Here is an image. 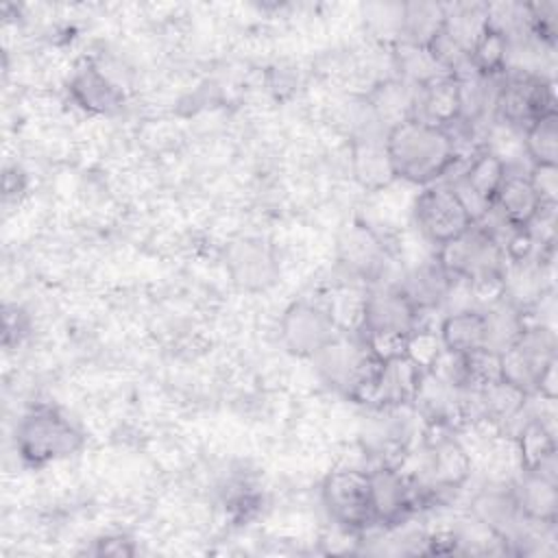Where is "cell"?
<instances>
[{"label": "cell", "mask_w": 558, "mask_h": 558, "mask_svg": "<svg viewBox=\"0 0 558 558\" xmlns=\"http://www.w3.org/2000/svg\"><path fill=\"white\" fill-rule=\"evenodd\" d=\"M421 316L399 283H377L362 296L355 331L375 357L386 360L405 353L412 333L421 329Z\"/></svg>", "instance_id": "cell-2"}, {"label": "cell", "mask_w": 558, "mask_h": 558, "mask_svg": "<svg viewBox=\"0 0 558 558\" xmlns=\"http://www.w3.org/2000/svg\"><path fill=\"white\" fill-rule=\"evenodd\" d=\"M13 442L28 466H46L81 451L83 432L54 405H35L15 425Z\"/></svg>", "instance_id": "cell-4"}, {"label": "cell", "mask_w": 558, "mask_h": 558, "mask_svg": "<svg viewBox=\"0 0 558 558\" xmlns=\"http://www.w3.org/2000/svg\"><path fill=\"white\" fill-rule=\"evenodd\" d=\"M371 471L373 508L379 527H397L405 523L427 499L414 473L403 471L397 462H379Z\"/></svg>", "instance_id": "cell-11"}, {"label": "cell", "mask_w": 558, "mask_h": 558, "mask_svg": "<svg viewBox=\"0 0 558 558\" xmlns=\"http://www.w3.org/2000/svg\"><path fill=\"white\" fill-rule=\"evenodd\" d=\"M556 170L558 166H532L527 172L538 190V194L543 196V201L547 205H556V190H558V181H556Z\"/></svg>", "instance_id": "cell-26"}, {"label": "cell", "mask_w": 558, "mask_h": 558, "mask_svg": "<svg viewBox=\"0 0 558 558\" xmlns=\"http://www.w3.org/2000/svg\"><path fill=\"white\" fill-rule=\"evenodd\" d=\"M340 259L349 268V272L362 277L364 281L368 279L377 283V277L386 268L388 251L371 229L357 225L340 242Z\"/></svg>", "instance_id": "cell-21"}, {"label": "cell", "mask_w": 558, "mask_h": 558, "mask_svg": "<svg viewBox=\"0 0 558 558\" xmlns=\"http://www.w3.org/2000/svg\"><path fill=\"white\" fill-rule=\"evenodd\" d=\"M94 554H98V556H118V558L133 556L135 545H133V541H129L122 534H111V536H102V538L96 541Z\"/></svg>", "instance_id": "cell-27"}, {"label": "cell", "mask_w": 558, "mask_h": 558, "mask_svg": "<svg viewBox=\"0 0 558 558\" xmlns=\"http://www.w3.org/2000/svg\"><path fill=\"white\" fill-rule=\"evenodd\" d=\"M384 150L395 179L425 187L442 181L462 159L451 126L408 116L384 133Z\"/></svg>", "instance_id": "cell-1"}, {"label": "cell", "mask_w": 558, "mask_h": 558, "mask_svg": "<svg viewBox=\"0 0 558 558\" xmlns=\"http://www.w3.org/2000/svg\"><path fill=\"white\" fill-rule=\"evenodd\" d=\"M523 150L532 166H558V113H547L523 131Z\"/></svg>", "instance_id": "cell-25"}, {"label": "cell", "mask_w": 558, "mask_h": 558, "mask_svg": "<svg viewBox=\"0 0 558 558\" xmlns=\"http://www.w3.org/2000/svg\"><path fill=\"white\" fill-rule=\"evenodd\" d=\"M342 331L336 314L312 301L290 303L279 320L281 344L296 357L314 360Z\"/></svg>", "instance_id": "cell-10"}, {"label": "cell", "mask_w": 558, "mask_h": 558, "mask_svg": "<svg viewBox=\"0 0 558 558\" xmlns=\"http://www.w3.org/2000/svg\"><path fill=\"white\" fill-rule=\"evenodd\" d=\"M314 362L327 386L353 401L364 403L381 360L373 355L357 331H353V336L342 331L314 357Z\"/></svg>", "instance_id": "cell-6"}, {"label": "cell", "mask_w": 558, "mask_h": 558, "mask_svg": "<svg viewBox=\"0 0 558 558\" xmlns=\"http://www.w3.org/2000/svg\"><path fill=\"white\" fill-rule=\"evenodd\" d=\"M517 504L527 523L554 527L558 517V490L556 477L521 471L517 484H512Z\"/></svg>", "instance_id": "cell-20"}, {"label": "cell", "mask_w": 558, "mask_h": 558, "mask_svg": "<svg viewBox=\"0 0 558 558\" xmlns=\"http://www.w3.org/2000/svg\"><path fill=\"white\" fill-rule=\"evenodd\" d=\"M440 344L447 353L466 355L480 349H488L486 314L482 305H460L447 312L436 329Z\"/></svg>", "instance_id": "cell-18"}, {"label": "cell", "mask_w": 558, "mask_h": 558, "mask_svg": "<svg viewBox=\"0 0 558 558\" xmlns=\"http://www.w3.org/2000/svg\"><path fill=\"white\" fill-rule=\"evenodd\" d=\"M554 360H556L554 327L527 320L519 338L499 353L501 379L532 397L536 392L541 375Z\"/></svg>", "instance_id": "cell-9"}, {"label": "cell", "mask_w": 558, "mask_h": 558, "mask_svg": "<svg viewBox=\"0 0 558 558\" xmlns=\"http://www.w3.org/2000/svg\"><path fill=\"white\" fill-rule=\"evenodd\" d=\"M447 7L436 2H410L401 4L399 33L403 44L427 48L445 26Z\"/></svg>", "instance_id": "cell-24"}, {"label": "cell", "mask_w": 558, "mask_h": 558, "mask_svg": "<svg viewBox=\"0 0 558 558\" xmlns=\"http://www.w3.org/2000/svg\"><path fill=\"white\" fill-rule=\"evenodd\" d=\"M493 107L501 122L523 133L538 118L556 113L554 83L541 72L508 70L497 83Z\"/></svg>", "instance_id": "cell-7"}, {"label": "cell", "mask_w": 558, "mask_h": 558, "mask_svg": "<svg viewBox=\"0 0 558 558\" xmlns=\"http://www.w3.org/2000/svg\"><path fill=\"white\" fill-rule=\"evenodd\" d=\"M508 161L493 148H480L466 163L464 172L451 183L464 198L475 222L490 211L493 198L508 172Z\"/></svg>", "instance_id": "cell-14"}, {"label": "cell", "mask_w": 558, "mask_h": 558, "mask_svg": "<svg viewBox=\"0 0 558 558\" xmlns=\"http://www.w3.org/2000/svg\"><path fill=\"white\" fill-rule=\"evenodd\" d=\"M425 373L427 371L408 353L386 357L377 366L373 386L364 403L375 405L377 410L412 408L425 379Z\"/></svg>", "instance_id": "cell-12"}, {"label": "cell", "mask_w": 558, "mask_h": 558, "mask_svg": "<svg viewBox=\"0 0 558 558\" xmlns=\"http://www.w3.org/2000/svg\"><path fill=\"white\" fill-rule=\"evenodd\" d=\"M471 475V458L456 438H436L427 447L425 473L414 475L425 495L460 488Z\"/></svg>", "instance_id": "cell-15"}, {"label": "cell", "mask_w": 558, "mask_h": 558, "mask_svg": "<svg viewBox=\"0 0 558 558\" xmlns=\"http://www.w3.org/2000/svg\"><path fill=\"white\" fill-rule=\"evenodd\" d=\"M72 102L92 116H111L124 107V92L100 68L85 63L68 81Z\"/></svg>", "instance_id": "cell-16"}, {"label": "cell", "mask_w": 558, "mask_h": 558, "mask_svg": "<svg viewBox=\"0 0 558 558\" xmlns=\"http://www.w3.org/2000/svg\"><path fill=\"white\" fill-rule=\"evenodd\" d=\"M412 214L423 238L436 248L453 242L475 225L464 198L447 181L425 185L414 201Z\"/></svg>", "instance_id": "cell-8"}, {"label": "cell", "mask_w": 558, "mask_h": 558, "mask_svg": "<svg viewBox=\"0 0 558 558\" xmlns=\"http://www.w3.org/2000/svg\"><path fill=\"white\" fill-rule=\"evenodd\" d=\"M399 288L408 294V299L416 305V310L421 314H425L429 310L440 307L442 303H447L451 299L456 281L442 268L438 257H434L432 262L414 268L405 277V281L399 283Z\"/></svg>", "instance_id": "cell-22"}, {"label": "cell", "mask_w": 558, "mask_h": 558, "mask_svg": "<svg viewBox=\"0 0 558 558\" xmlns=\"http://www.w3.org/2000/svg\"><path fill=\"white\" fill-rule=\"evenodd\" d=\"M521 471L556 477V438L543 416H530L517 436Z\"/></svg>", "instance_id": "cell-23"}, {"label": "cell", "mask_w": 558, "mask_h": 558, "mask_svg": "<svg viewBox=\"0 0 558 558\" xmlns=\"http://www.w3.org/2000/svg\"><path fill=\"white\" fill-rule=\"evenodd\" d=\"M231 279L242 290H264L277 279V264L270 251L255 240L235 242L227 253Z\"/></svg>", "instance_id": "cell-19"}, {"label": "cell", "mask_w": 558, "mask_h": 558, "mask_svg": "<svg viewBox=\"0 0 558 558\" xmlns=\"http://www.w3.org/2000/svg\"><path fill=\"white\" fill-rule=\"evenodd\" d=\"M412 116L434 122V124H440V126L458 124L462 118L458 76L442 74L423 85H416Z\"/></svg>", "instance_id": "cell-17"}, {"label": "cell", "mask_w": 558, "mask_h": 558, "mask_svg": "<svg viewBox=\"0 0 558 558\" xmlns=\"http://www.w3.org/2000/svg\"><path fill=\"white\" fill-rule=\"evenodd\" d=\"M320 501L333 525L347 534L377 527L368 469L338 466L329 471L320 484Z\"/></svg>", "instance_id": "cell-5"}, {"label": "cell", "mask_w": 558, "mask_h": 558, "mask_svg": "<svg viewBox=\"0 0 558 558\" xmlns=\"http://www.w3.org/2000/svg\"><path fill=\"white\" fill-rule=\"evenodd\" d=\"M436 257L451 279L466 286L477 299H484L486 292L493 299L501 296V277L508 259L501 238L484 222H475L466 233L436 248Z\"/></svg>", "instance_id": "cell-3"}, {"label": "cell", "mask_w": 558, "mask_h": 558, "mask_svg": "<svg viewBox=\"0 0 558 558\" xmlns=\"http://www.w3.org/2000/svg\"><path fill=\"white\" fill-rule=\"evenodd\" d=\"M547 207L551 205L543 201L530 172L508 168L493 198L490 214H495L497 220L510 231H527Z\"/></svg>", "instance_id": "cell-13"}]
</instances>
